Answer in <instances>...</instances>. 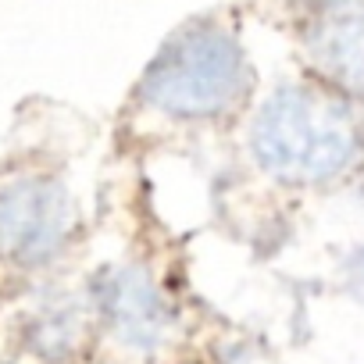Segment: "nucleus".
I'll return each mask as SVG.
<instances>
[{
	"label": "nucleus",
	"mask_w": 364,
	"mask_h": 364,
	"mask_svg": "<svg viewBox=\"0 0 364 364\" xmlns=\"http://www.w3.org/2000/svg\"><path fill=\"white\" fill-rule=\"evenodd\" d=\"M250 146L264 171L293 186H325L360 157V125L350 104L325 86L275 90L250 125Z\"/></svg>",
	"instance_id": "obj_1"
},
{
	"label": "nucleus",
	"mask_w": 364,
	"mask_h": 364,
	"mask_svg": "<svg viewBox=\"0 0 364 364\" xmlns=\"http://www.w3.org/2000/svg\"><path fill=\"white\" fill-rule=\"evenodd\" d=\"M250 90V65L240 40L222 26L175 33L150 61L139 93L171 118H218Z\"/></svg>",
	"instance_id": "obj_2"
},
{
	"label": "nucleus",
	"mask_w": 364,
	"mask_h": 364,
	"mask_svg": "<svg viewBox=\"0 0 364 364\" xmlns=\"http://www.w3.org/2000/svg\"><path fill=\"white\" fill-rule=\"evenodd\" d=\"M72 240V197L47 175H26L0 190V257L40 268Z\"/></svg>",
	"instance_id": "obj_3"
},
{
	"label": "nucleus",
	"mask_w": 364,
	"mask_h": 364,
	"mask_svg": "<svg viewBox=\"0 0 364 364\" xmlns=\"http://www.w3.org/2000/svg\"><path fill=\"white\" fill-rule=\"evenodd\" d=\"M318 72L350 93H364V0H325L307 26Z\"/></svg>",
	"instance_id": "obj_4"
},
{
	"label": "nucleus",
	"mask_w": 364,
	"mask_h": 364,
	"mask_svg": "<svg viewBox=\"0 0 364 364\" xmlns=\"http://www.w3.org/2000/svg\"><path fill=\"white\" fill-rule=\"evenodd\" d=\"M104 311H107V321L114 325V332L132 346H154L168 328V311H164L157 286L136 268L114 272L107 279Z\"/></svg>",
	"instance_id": "obj_5"
}]
</instances>
